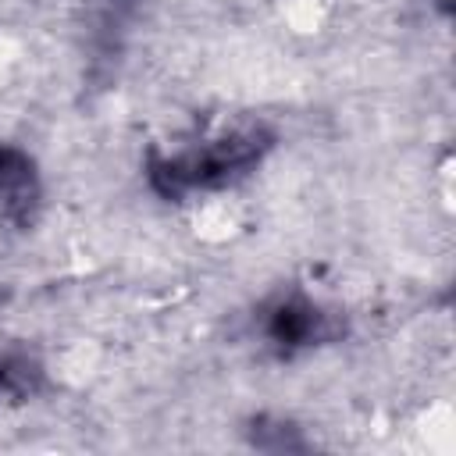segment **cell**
<instances>
[{
	"mask_svg": "<svg viewBox=\"0 0 456 456\" xmlns=\"http://www.w3.org/2000/svg\"><path fill=\"white\" fill-rule=\"evenodd\" d=\"M274 146V132L267 125H235L228 132L207 135L171 153L150 157V185L164 200H182L196 189H221L242 175H249L264 153Z\"/></svg>",
	"mask_w": 456,
	"mask_h": 456,
	"instance_id": "obj_1",
	"label": "cell"
},
{
	"mask_svg": "<svg viewBox=\"0 0 456 456\" xmlns=\"http://www.w3.org/2000/svg\"><path fill=\"white\" fill-rule=\"evenodd\" d=\"M260 331L278 353L289 356V353H299V349H314V346L335 342L342 335V321L335 314H328L303 289H289V292H278L264 306Z\"/></svg>",
	"mask_w": 456,
	"mask_h": 456,
	"instance_id": "obj_2",
	"label": "cell"
},
{
	"mask_svg": "<svg viewBox=\"0 0 456 456\" xmlns=\"http://www.w3.org/2000/svg\"><path fill=\"white\" fill-rule=\"evenodd\" d=\"M39 207H43V182L36 160L18 146L0 142V217L14 228H32Z\"/></svg>",
	"mask_w": 456,
	"mask_h": 456,
	"instance_id": "obj_3",
	"label": "cell"
}]
</instances>
